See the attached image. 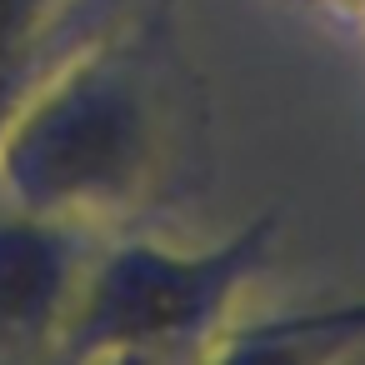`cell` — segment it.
I'll use <instances>...</instances> for the list:
<instances>
[{"label":"cell","mask_w":365,"mask_h":365,"mask_svg":"<svg viewBox=\"0 0 365 365\" xmlns=\"http://www.w3.org/2000/svg\"><path fill=\"white\" fill-rule=\"evenodd\" d=\"M170 56L155 26L101 36L41 71L0 125V200L71 225L140 210L170 170Z\"/></svg>","instance_id":"1"},{"label":"cell","mask_w":365,"mask_h":365,"mask_svg":"<svg viewBox=\"0 0 365 365\" xmlns=\"http://www.w3.org/2000/svg\"><path fill=\"white\" fill-rule=\"evenodd\" d=\"M280 210H260L215 245L115 240L91 255L46 365H185L230 325L240 290L275 260Z\"/></svg>","instance_id":"2"},{"label":"cell","mask_w":365,"mask_h":365,"mask_svg":"<svg viewBox=\"0 0 365 365\" xmlns=\"http://www.w3.org/2000/svg\"><path fill=\"white\" fill-rule=\"evenodd\" d=\"M86 225L31 215L0 200V345H46L61 325L86 265H91Z\"/></svg>","instance_id":"3"},{"label":"cell","mask_w":365,"mask_h":365,"mask_svg":"<svg viewBox=\"0 0 365 365\" xmlns=\"http://www.w3.org/2000/svg\"><path fill=\"white\" fill-rule=\"evenodd\" d=\"M360 345L365 330L340 320L330 300H315L250 325H225L220 340L200 355V365H340Z\"/></svg>","instance_id":"4"},{"label":"cell","mask_w":365,"mask_h":365,"mask_svg":"<svg viewBox=\"0 0 365 365\" xmlns=\"http://www.w3.org/2000/svg\"><path fill=\"white\" fill-rule=\"evenodd\" d=\"M71 0H0V125L26 86L41 76V56Z\"/></svg>","instance_id":"5"},{"label":"cell","mask_w":365,"mask_h":365,"mask_svg":"<svg viewBox=\"0 0 365 365\" xmlns=\"http://www.w3.org/2000/svg\"><path fill=\"white\" fill-rule=\"evenodd\" d=\"M285 6L345 31V36H365V0H285Z\"/></svg>","instance_id":"6"},{"label":"cell","mask_w":365,"mask_h":365,"mask_svg":"<svg viewBox=\"0 0 365 365\" xmlns=\"http://www.w3.org/2000/svg\"><path fill=\"white\" fill-rule=\"evenodd\" d=\"M330 310L340 320H350L355 330H365V295H350V300H330Z\"/></svg>","instance_id":"7"}]
</instances>
